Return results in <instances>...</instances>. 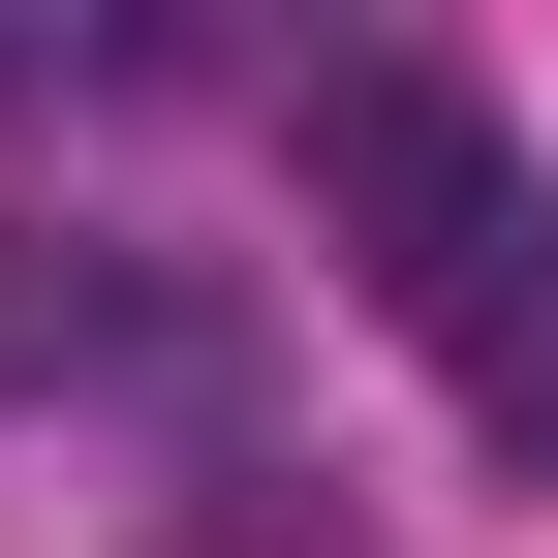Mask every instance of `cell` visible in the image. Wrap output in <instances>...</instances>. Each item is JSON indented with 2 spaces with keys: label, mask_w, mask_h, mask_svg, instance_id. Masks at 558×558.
<instances>
[{
  "label": "cell",
  "mask_w": 558,
  "mask_h": 558,
  "mask_svg": "<svg viewBox=\"0 0 558 558\" xmlns=\"http://www.w3.org/2000/svg\"><path fill=\"white\" fill-rule=\"evenodd\" d=\"M311 218L373 248L403 341H465L497 403H558V186L497 156V94H465V62H311Z\"/></svg>",
  "instance_id": "cell-1"
}]
</instances>
